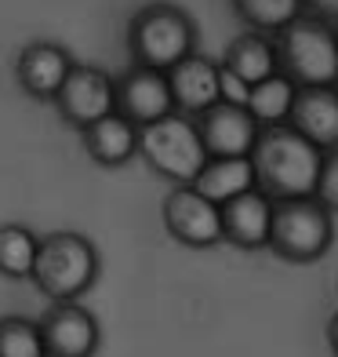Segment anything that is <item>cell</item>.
I'll return each mask as SVG.
<instances>
[{
  "label": "cell",
  "mask_w": 338,
  "mask_h": 357,
  "mask_svg": "<svg viewBox=\"0 0 338 357\" xmlns=\"http://www.w3.org/2000/svg\"><path fill=\"white\" fill-rule=\"evenodd\" d=\"M251 165H255L259 190L277 204H284V201L316 197L324 153H320L313 142H305L295 128L280 124V128H266L259 135Z\"/></svg>",
  "instance_id": "1"
},
{
  "label": "cell",
  "mask_w": 338,
  "mask_h": 357,
  "mask_svg": "<svg viewBox=\"0 0 338 357\" xmlns=\"http://www.w3.org/2000/svg\"><path fill=\"white\" fill-rule=\"evenodd\" d=\"M200 29L193 15L179 4H146L127 22V55L131 66L171 73L186 59L197 55Z\"/></svg>",
  "instance_id": "2"
},
{
  "label": "cell",
  "mask_w": 338,
  "mask_h": 357,
  "mask_svg": "<svg viewBox=\"0 0 338 357\" xmlns=\"http://www.w3.org/2000/svg\"><path fill=\"white\" fill-rule=\"evenodd\" d=\"M102 270L99 248L91 245V237L77 230H51L40 237L33 281L37 291L51 303H80L95 288Z\"/></svg>",
  "instance_id": "3"
},
{
  "label": "cell",
  "mask_w": 338,
  "mask_h": 357,
  "mask_svg": "<svg viewBox=\"0 0 338 357\" xmlns=\"http://www.w3.org/2000/svg\"><path fill=\"white\" fill-rule=\"evenodd\" d=\"M280 73L298 88H335L338 84V26L305 8V15L277 37Z\"/></svg>",
  "instance_id": "4"
},
{
  "label": "cell",
  "mask_w": 338,
  "mask_h": 357,
  "mask_svg": "<svg viewBox=\"0 0 338 357\" xmlns=\"http://www.w3.org/2000/svg\"><path fill=\"white\" fill-rule=\"evenodd\" d=\"M138 157L146 160L160 178H168L171 186H193L197 175L204 172V165H207V150L200 142L197 121L182 117V113H171V117L142 128Z\"/></svg>",
  "instance_id": "5"
},
{
  "label": "cell",
  "mask_w": 338,
  "mask_h": 357,
  "mask_svg": "<svg viewBox=\"0 0 338 357\" xmlns=\"http://www.w3.org/2000/svg\"><path fill=\"white\" fill-rule=\"evenodd\" d=\"M335 245V215L316 197L284 201L273 215L269 252L284 263H316Z\"/></svg>",
  "instance_id": "6"
},
{
  "label": "cell",
  "mask_w": 338,
  "mask_h": 357,
  "mask_svg": "<svg viewBox=\"0 0 338 357\" xmlns=\"http://www.w3.org/2000/svg\"><path fill=\"white\" fill-rule=\"evenodd\" d=\"M51 106L62 117V124H70L73 132H88L91 124H99L109 113H117V80L102 66L77 62Z\"/></svg>",
  "instance_id": "7"
},
{
  "label": "cell",
  "mask_w": 338,
  "mask_h": 357,
  "mask_svg": "<svg viewBox=\"0 0 338 357\" xmlns=\"http://www.w3.org/2000/svg\"><path fill=\"white\" fill-rule=\"evenodd\" d=\"M164 230L186 248H215L222 241V208L193 186H171L160 204Z\"/></svg>",
  "instance_id": "8"
},
{
  "label": "cell",
  "mask_w": 338,
  "mask_h": 357,
  "mask_svg": "<svg viewBox=\"0 0 338 357\" xmlns=\"http://www.w3.org/2000/svg\"><path fill=\"white\" fill-rule=\"evenodd\" d=\"M47 357H95L102 343V328L84 303H51L37 317Z\"/></svg>",
  "instance_id": "9"
},
{
  "label": "cell",
  "mask_w": 338,
  "mask_h": 357,
  "mask_svg": "<svg viewBox=\"0 0 338 357\" xmlns=\"http://www.w3.org/2000/svg\"><path fill=\"white\" fill-rule=\"evenodd\" d=\"M73 55L55 40H29L19 55H15V84L22 95L37 102H55L62 84L73 73Z\"/></svg>",
  "instance_id": "10"
},
{
  "label": "cell",
  "mask_w": 338,
  "mask_h": 357,
  "mask_svg": "<svg viewBox=\"0 0 338 357\" xmlns=\"http://www.w3.org/2000/svg\"><path fill=\"white\" fill-rule=\"evenodd\" d=\"M113 80H117V113L124 121H131L138 132L175 113L168 73L127 66L120 77H113Z\"/></svg>",
  "instance_id": "11"
},
{
  "label": "cell",
  "mask_w": 338,
  "mask_h": 357,
  "mask_svg": "<svg viewBox=\"0 0 338 357\" xmlns=\"http://www.w3.org/2000/svg\"><path fill=\"white\" fill-rule=\"evenodd\" d=\"M197 132H200V142L207 150V160L211 157L225 160V157H251L255 146H259L262 128L255 124V117L248 109L218 102L215 109H207L197 121Z\"/></svg>",
  "instance_id": "12"
},
{
  "label": "cell",
  "mask_w": 338,
  "mask_h": 357,
  "mask_svg": "<svg viewBox=\"0 0 338 357\" xmlns=\"http://www.w3.org/2000/svg\"><path fill=\"white\" fill-rule=\"evenodd\" d=\"M273 215H277V201L266 197L262 190H251L244 197L222 204V241L240 252L269 248Z\"/></svg>",
  "instance_id": "13"
},
{
  "label": "cell",
  "mask_w": 338,
  "mask_h": 357,
  "mask_svg": "<svg viewBox=\"0 0 338 357\" xmlns=\"http://www.w3.org/2000/svg\"><path fill=\"white\" fill-rule=\"evenodd\" d=\"M168 84L175 113L200 121L207 109L218 106V62H211L207 55H193L168 73Z\"/></svg>",
  "instance_id": "14"
},
{
  "label": "cell",
  "mask_w": 338,
  "mask_h": 357,
  "mask_svg": "<svg viewBox=\"0 0 338 357\" xmlns=\"http://www.w3.org/2000/svg\"><path fill=\"white\" fill-rule=\"evenodd\" d=\"M287 128H295L320 153H335L338 150V88H298Z\"/></svg>",
  "instance_id": "15"
},
{
  "label": "cell",
  "mask_w": 338,
  "mask_h": 357,
  "mask_svg": "<svg viewBox=\"0 0 338 357\" xmlns=\"http://www.w3.org/2000/svg\"><path fill=\"white\" fill-rule=\"evenodd\" d=\"M138 128L131 121H124L120 113H109L106 121L91 124L88 132H80L84 153L102 168H124L131 157H138Z\"/></svg>",
  "instance_id": "16"
},
{
  "label": "cell",
  "mask_w": 338,
  "mask_h": 357,
  "mask_svg": "<svg viewBox=\"0 0 338 357\" xmlns=\"http://www.w3.org/2000/svg\"><path fill=\"white\" fill-rule=\"evenodd\" d=\"M193 190L204 193L207 201H215L218 208L230 204L236 197H244V193L259 190V178H255V165L251 157H211L204 165V172L197 175V183H193Z\"/></svg>",
  "instance_id": "17"
},
{
  "label": "cell",
  "mask_w": 338,
  "mask_h": 357,
  "mask_svg": "<svg viewBox=\"0 0 338 357\" xmlns=\"http://www.w3.org/2000/svg\"><path fill=\"white\" fill-rule=\"evenodd\" d=\"M222 66L233 70L244 84H262V80L280 73V59H277V40L262 37V33H240L222 55Z\"/></svg>",
  "instance_id": "18"
},
{
  "label": "cell",
  "mask_w": 338,
  "mask_h": 357,
  "mask_svg": "<svg viewBox=\"0 0 338 357\" xmlns=\"http://www.w3.org/2000/svg\"><path fill=\"white\" fill-rule=\"evenodd\" d=\"M305 0H233L236 19L248 26V33H262L277 40L287 26H295L305 15Z\"/></svg>",
  "instance_id": "19"
},
{
  "label": "cell",
  "mask_w": 338,
  "mask_h": 357,
  "mask_svg": "<svg viewBox=\"0 0 338 357\" xmlns=\"http://www.w3.org/2000/svg\"><path fill=\"white\" fill-rule=\"evenodd\" d=\"M295 99H298V84L287 80L284 73L262 80V84L251 88V99H248V113L255 117V124L262 128H280L291 121V109H295Z\"/></svg>",
  "instance_id": "20"
},
{
  "label": "cell",
  "mask_w": 338,
  "mask_h": 357,
  "mask_svg": "<svg viewBox=\"0 0 338 357\" xmlns=\"http://www.w3.org/2000/svg\"><path fill=\"white\" fill-rule=\"evenodd\" d=\"M40 252V237L22 222H4L0 226V278L8 281H26L33 278Z\"/></svg>",
  "instance_id": "21"
},
{
  "label": "cell",
  "mask_w": 338,
  "mask_h": 357,
  "mask_svg": "<svg viewBox=\"0 0 338 357\" xmlns=\"http://www.w3.org/2000/svg\"><path fill=\"white\" fill-rule=\"evenodd\" d=\"M0 357H47L40 321H29L22 314L0 317Z\"/></svg>",
  "instance_id": "22"
},
{
  "label": "cell",
  "mask_w": 338,
  "mask_h": 357,
  "mask_svg": "<svg viewBox=\"0 0 338 357\" xmlns=\"http://www.w3.org/2000/svg\"><path fill=\"white\" fill-rule=\"evenodd\" d=\"M316 201L324 204L331 215H338V150L324 153V168H320V183H316Z\"/></svg>",
  "instance_id": "23"
},
{
  "label": "cell",
  "mask_w": 338,
  "mask_h": 357,
  "mask_svg": "<svg viewBox=\"0 0 338 357\" xmlns=\"http://www.w3.org/2000/svg\"><path fill=\"white\" fill-rule=\"evenodd\" d=\"M248 99H251V84H244V80H240L233 70H225L222 62H218V102L248 109Z\"/></svg>",
  "instance_id": "24"
},
{
  "label": "cell",
  "mask_w": 338,
  "mask_h": 357,
  "mask_svg": "<svg viewBox=\"0 0 338 357\" xmlns=\"http://www.w3.org/2000/svg\"><path fill=\"white\" fill-rule=\"evenodd\" d=\"M309 8H313L316 15H324L331 26H338V0H313Z\"/></svg>",
  "instance_id": "25"
},
{
  "label": "cell",
  "mask_w": 338,
  "mask_h": 357,
  "mask_svg": "<svg viewBox=\"0 0 338 357\" xmlns=\"http://www.w3.org/2000/svg\"><path fill=\"white\" fill-rule=\"evenodd\" d=\"M328 347H331V354L338 357V314L328 321Z\"/></svg>",
  "instance_id": "26"
},
{
  "label": "cell",
  "mask_w": 338,
  "mask_h": 357,
  "mask_svg": "<svg viewBox=\"0 0 338 357\" xmlns=\"http://www.w3.org/2000/svg\"><path fill=\"white\" fill-rule=\"evenodd\" d=\"M335 88H338V84H335Z\"/></svg>",
  "instance_id": "27"
}]
</instances>
